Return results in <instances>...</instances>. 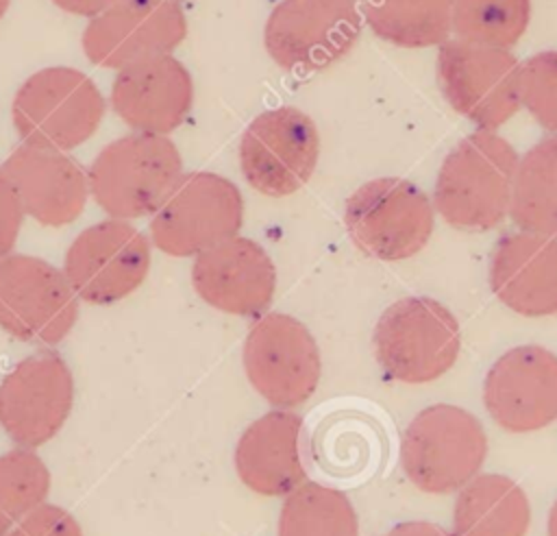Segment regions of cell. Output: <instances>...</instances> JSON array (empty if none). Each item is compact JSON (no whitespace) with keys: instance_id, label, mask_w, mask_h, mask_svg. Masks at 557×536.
<instances>
[{"instance_id":"5","label":"cell","mask_w":557,"mask_h":536,"mask_svg":"<svg viewBox=\"0 0 557 536\" xmlns=\"http://www.w3.org/2000/svg\"><path fill=\"white\" fill-rule=\"evenodd\" d=\"M381 370L400 383H429L459 357L461 331L455 314L431 296H407L392 303L372 333Z\"/></svg>"},{"instance_id":"12","label":"cell","mask_w":557,"mask_h":536,"mask_svg":"<svg viewBox=\"0 0 557 536\" xmlns=\"http://www.w3.org/2000/svg\"><path fill=\"white\" fill-rule=\"evenodd\" d=\"M320 157V133L298 107H274L259 113L239 142V168L246 183L263 196L298 192Z\"/></svg>"},{"instance_id":"28","label":"cell","mask_w":557,"mask_h":536,"mask_svg":"<svg viewBox=\"0 0 557 536\" xmlns=\"http://www.w3.org/2000/svg\"><path fill=\"white\" fill-rule=\"evenodd\" d=\"M520 105L542 129L557 135V50H544L522 61Z\"/></svg>"},{"instance_id":"35","label":"cell","mask_w":557,"mask_h":536,"mask_svg":"<svg viewBox=\"0 0 557 536\" xmlns=\"http://www.w3.org/2000/svg\"><path fill=\"white\" fill-rule=\"evenodd\" d=\"M172 2H178V4H181V2H183V0H172Z\"/></svg>"},{"instance_id":"8","label":"cell","mask_w":557,"mask_h":536,"mask_svg":"<svg viewBox=\"0 0 557 536\" xmlns=\"http://www.w3.org/2000/svg\"><path fill=\"white\" fill-rule=\"evenodd\" d=\"M361 28L357 0H281L265 20L263 44L283 70L311 74L344 59Z\"/></svg>"},{"instance_id":"20","label":"cell","mask_w":557,"mask_h":536,"mask_svg":"<svg viewBox=\"0 0 557 536\" xmlns=\"http://www.w3.org/2000/svg\"><path fill=\"white\" fill-rule=\"evenodd\" d=\"M490 288L516 314H557V240L533 233H505L490 257Z\"/></svg>"},{"instance_id":"14","label":"cell","mask_w":557,"mask_h":536,"mask_svg":"<svg viewBox=\"0 0 557 536\" xmlns=\"http://www.w3.org/2000/svg\"><path fill=\"white\" fill-rule=\"evenodd\" d=\"M74 405V375L54 351L17 362L0 379V425L24 449L52 440Z\"/></svg>"},{"instance_id":"30","label":"cell","mask_w":557,"mask_h":536,"mask_svg":"<svg viewBox=\"0 0 557 536\" xmlns=\"http://www.w3.org/2000/svg\"><path fill=\"white\" fill-rule=\"evenodd\" d=\"M24 220L22 203L0 168V259L11 255Z\"/></svg>"},{"instance_id":"22","label":"cell","mask_w":557,"mask_h":536,"mask_svg":"<svg viewBox=\"0 0 557 536\" xmlns=\"http://www.w3.org/2000/svg\"><path fill=\"white\" fill-rule=\"evenodd\" d=\"M529 523L527 492L507 475L481 473L457 492L453 536H524Z\"/></svg>"},{"instance_id":"27","label":"cell","mask_w":557,"mask_h":536,"mask_svg":"<svg viewBox=\"0 0 557 536\" xmlns=\"http://www.w3.org/2000/svg\"><path fill=\"white\" fill-rule=\"evenodd\" d=\"M50 471L33 449L0 453V536H7L26 514L46 503Z\"/></svg>"},{"instance_id":"15","label":"cell","mask_w":557,"mask_h":536,"mask_svg":"<svg viewBox=\"0 0 557 536\" xmlns=\"http://www.w3.org/2000/svg\"><path fill=\"white\" fill-rule=\"evenodd\" d=\"M187 37V15L172 0H117L91 17L83 31L85 57L100 68L172 54Z\"/></svg>"},{"instance_id":"24","label":"cell","mask_w":557,"mask_h":536,"mask_svg":"<svg viewBox=\"0 0 557 536\" xmlns=\"http://www.w3.org/2000/svg\"><path fill=\"white\" fill-rule=\"evenodd\" d=\"M368 28L398 48L440 46L453 33V0H359Z\"/></svg>"},{"instance_id":"17","label":"cell","mask_w":557,"mask_h":536,"mask_svg":"<svg viewBox=\"0 0 557 536\" xmlns=\"http://www.w3.org/2000/svg\"><path fill=\"white\" fill-rule=\"evenodd\" d=\"M191 283L211 307L259 318L276 290V268L270 253L252 237L235 235L194 257Z\"/></svg>"},{"instance_id":"11","label":"cell","mask_w":557,"mask_h":536,"mask_svg":"<svg viewBox=\"0 0 557 536\" xmlns=\"http://www.w3.org/2000/svg\"><path fill=\"white\" fill-rule=\"evenodd\" d=\"M78 320V296L63 268L24 253L0 259V329L33 344L61 342Z\"/></svg>"},{"instance_id":"1","label":"cell","mask_w":557,"mask_h":536,"mask_svg":"<svg viewBox=\"0 0 557 536\" xmlns=\"http://www.w3.org/2000/svg\"><path fill=\"white\" fill-rule=\"evenodd\" d=\"M516 148L496 131H474L442 161L433 185L435 211L455 229L490 231L509 216Z\"/></svg>"},{"instance_id":"3","label":"cell","mask_w":557,"mask_h":536,"mask_svg":"<svg viewBox=\"0 0 557 536\" xmlns=\"http://www.w3.org/2000/svg\"><path fill=\"white\" fill-rule=\"evenodd\" d=\"M104 109L100 89L85 72L52 65L37 70L17 87L11 118L24 144L65 153L98 131Z\"/></svg>"},{"instance_id":"34","label":"cell","mask_w":557,"mask_h":536,"mask_svg":"<svg viewBox=\"0 0 557 536\" xmlns=\"http://www.w3.org/2000/svg\"><path fill=\"white\" fill-rule=\"evenodd\" d=\"M9 4H11V0H0V20H2V15L9 11Z\"/></svg>"},{"instance_id":"32","label":"cell","mask_w":557,"mask_h":536,"mask_svg":"<svg viewBox=\"0 0 557 536\" xmlns=\"http://www.w3.org/2000/svg\"><path fill=\"white\" fill-rule=\"evenodd\" d=\"M61 11L72 13V15H83V17H96L104 9H109L117 0H52Z\"/></svg>"},{"instance_id":"13","label":"cell","mask_w":557,"mask_h":536,"mask_svg":"<svg viewBox=\"0 0 557 536\" xmlns=\"http://www.w3.org/2000/svg\"><path fill=\"white\" fill-rule=\"evenodd\" d=\"M150 244L128 220L109 218L83 229L72 240L63 272L81 301L113 305L146 281Z\"/></svg>"},{"instance_id":"7","label":"cell","mask_w":557,"mask_h":536,"mask_svg":"<svg viewBox=\"0 0 557 536\" xmlns=\"http://www.w3.org/2000/svg\"><path fill=\"white\" fill-rule=\"evenodd\" d=\"M244 196L215 172H187L152 214L150 242L172 257H196L239 235Z\"/></svg>"},{"instance_id":"19","label":"cell","mask_w":557,"mask_h":536,"mask_svg":"<svg viewBox=\"0 0 557 536\" xmlns=\"http://www.w3.org/2000/svg\"><path fill=\"white\" fill-rule=\"evenodd\" d=\"M22 209L44 227L74 222L89 196V179L81 161L63 150L20 144L0 166Z\"/></svg>"},{"instance_id":"29","label":"cell","mask_w":557,"mask_h":536,"mask_svg":"<svg viewBox=\"0 0 557 536\" xmlns=\"http://www.w3.org/2000/svg\"><path fill=\"white\" fill-rule=\"evenodd\" d=\"M7 536H83V529L67 510L46 501L26 514Z\"/></svg>"},{"instance_id":"31","label":"cell","mask_w":557,"mask_h":536,"mask_svg":"<svg viewBox=\"0 0 557 536\" xmlns=\"http://www.w3.org/2000/svg\"><path fill=\"white\" fill-rule=\"evenodd\" d=\"M383 536H453L431 521H403L387 529Z\"/></svg>"},{"instance_id":"2","label":"cell","mask_w":557,"mask_h":536,"mask_svg":"<svg viewBox=\"0 0 557 536\" xmlns=\"http://www.w3.org/2000/svg\"><path fill=\"white\" fill-rule=\"evenodd\" d=\"M183 176V157L168 135L128 133L107 144L87 170L96 205L117 220L152 216Z\"/></svg>"},{"instance_id":"23","label":"cell","mask_w":557,"mask_h":536,"mask_svg":"<svg viewBox=\"0 0 557 536\" xmlns=\"http://www.w3.org/2000/svg\"><path fill=\"white\" fill-rule=\"evenodd\" d=\"M509 218L524 233L557 240V135L540 139L520 157Z\"/></svg>"},{"instance_id":"33","label":"cell","mask_w":557,"mask_h":536,"mask_svg":"<svg viewBox=\"0 0 557 536\" xmlns=\"http://www.w3.org/2000/svg\"><path fill=\"white\" fill-rule=\"evenodd\" d=\"M546 532L548 536H557V501L550 505V512H548V525H546Z\"/></svg>"},{"instance_id":"9","label":"cell","mask_w":557,"mask_h":536,"mask_svg":"<svg viewBox=\"0 0 557 536\" xmlns=\"http://www.w3.org/2000/svg\"><path fill=\"white\" fill-rule=\"evenodd\" d=\"M522 63L496 46L446 39L437 50V81L446 102L483 131H496L520 105Z\"/></svg>"},{"instance_id":"16","label":"cell","mask_w":557,"mask_h":536,"mask_svg":"<svg viewBox=\"0 0 557 536\" xmlns=\"http://www.w3.org/2000/svg\"><path fill=\"white\" fill-rule=\"evenodd\" d=\"M483 403L511 434L537 431L557 418V355L540 344L505 351L485 373Z\"/></svg>"},{"instance_id":"26","label":"cell","mask_w":557,"mask_h":536,"mask_svg":"<svg viewBox=\"0 0 557 536\" xmlns=\"http://www.w3.org/2000/svg\"><path fill=\"white\" fill-rule=\"evenodd\" d=\"M529 20L531 0H453V35L470 44L509 50Z\"/></svg>"},{"instance_id":"21","label":"cell","mask_w":557,"mask_h":536,"mask_svg":"<svg viewBox=\"0 0 557 536\" xmlns=\"http://www.w3.org/2000/svg\"><path fill=\"white\" fill-rule=\"evenodd\" d=\"M302 416L292 410H270L252 421L237 440L235 471L244 486L263 497H287L307 471L300 455Z\"/></svg>"},{"instance_id":"25","label":"cell","mask_w":557,"mask_h":536,"mask_svg":"<svg viewBox=\"0 0 557 536\" xmlns=\"http://www.w3.org/2000/svg\"><path fill=\"white\" fill-rule=\"evenodd\" d=\"M278 536H359V521L342 490L307 479L283 499Z\"/></svg>"},{"instance_id":"4","label":"cell","mask_w":557,"mask_h":536,"mask_svg":"<svg viewBox=\"0 0 557 536\" xmlns=\"http://www.w3.org/2000/svg\"><path fill=\"white\" fill-rule=\"evenodd\" d=\"M487 455L481 421L468 410L435 403L420 410L400 438V464L424 492H459L479 475Z\"/></svg>"},{"instance_id":"18","label":"cell","mask_w":557,"mask_h":536,"mask_svg":"<svg viewBox=\"0 0 557 536\" xmlns=\"http://www.w3.org/2000/svg\"><path fill=\"white\" fill-rule=\"evenodd\" d=\"M194 105V78L183 61L157 54L117 70L111 107L135 133L168 135L178 129Z\"/></svg>"},{"instance_id":"6","label":"cell","mask_w":557,"mask_h":536,"mask_svg":"<svg viewBox=\"0 0 557 536\" xmlns=\"http://www.w3.org/2000/svg\"><path fill=\"white\" fill-rule=\"evenodd\" d=\"M344 224L359 251L381 261L418 255L433 235L435 207L409 179L379 176L346 200Z\"/></svg>"},{"instance_id":"10","label":"cell","mask_w":557,"mask_h":536,"mask_svg":"<svg viewBox=\"0 0 557 536\" xmlns=\"http://www.w3.org/2000/svg\"><path fill=\"white\" fill-rule=\"evenodd\" d=\"M242 362L250 386L278 410L309 401L322 375L313 333L305 322L283 312L257 318L244 340Z\"/></svg>"}]
</instances>
